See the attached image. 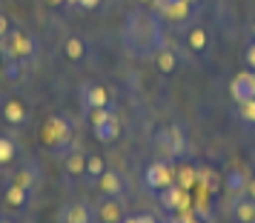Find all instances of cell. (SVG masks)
<instances>
[{"label": "cell", "instance_id": "obj_25", "mask_svg": "<svg viewBox=\"0 0 255 223\" xmlns=\"http://www.w3.org/2000/svg\"><path fill=\"white\" fill-rule=\"evenodd\" d=\"M244 186H247V177L238 175V172H232V175L227 177V189H230V192H244Z\"/></svg>", "mask_w": 255, "mask_h": 223}, {"label": "cell", "instance_id": "obj_10", "mask_svg": "<svg viewBox=\"0 0 255 223\" xmlns=\"http://www.w3.org/2000/svg\"><path fill=\"white\" fill-rule=\"evenodd\" d=\"M152 63H155V69L161 72V74H172L178 69V52H175L169 43H163L152 52Z\"/></svg>", "mask_w": 255, "mask_h": 223}, {"label": "cell", "instance_id": "obj_29", "mask_svg": "<svg viewBox=\"0 0 255 223\" xmlns=\"http://www.w3.org/2000/svg\"><path fill=\"white\" fill-rule=\"evenodd\" d=\"M101 3H104V0H81V9H86V12H95Z\"/></svg>", "mask_w": 255, "mask_h": 223}, {"label": "cell", "instance_id": "obj_19", "mask_svg": "<svg viewBox=\"0 0 255 223\" xmlns=\"http://www.w3.org/2000/svg\"><path fill=\"white\" fill-rule=\"evenodd\" d=\"M6 203L12 209H23L26 203H29V189L20 186V183H12V186L6 189Z\"/></svg>", "mask_w": 255, "mask_h": 223}, {"label": "cell", "instance_id": "obj_22", "mask_svg": "<svg viewBox=\"0 0 255 223\" xmlns=\"http://www.w3.org/2000/svg\"><path fill=\"white\" fill-rule=\"evenodd\" d=\"M14 154H17V146H14L12 138H0V166L12 163Z\"/></svg>", "mask_w": 255, "mask_h": 223}, {"label": "cell", "instance_id": "obj_1", "mask_svg": "<svg viewBox=\"0 0 255 223\" xmlns=\"http://www.w3.org/2000/svg\"><path fill=\"white\" fill-rule=\"evenodd\" d=\"M0 55L6 60H26L35 55V37L26 29H12L6 37H0Z\"/></svg>", "mask_w": 255, "mask_h": 223}, {"label": "cell", "instance_id": "obj_27", "mask_svg": "<svg viewBox=\"0 0 255 223\" xmlns=\"http://www.w3.org/2000/svg\"><path fill=\"white\" fill-rule=\"evenodd\" d=\"M244 37H247V40H255V14L244 23Z\"/></svg>", "mask_w": 255, "mask_h": 223}, {"label": "cell", "instance_id": "obj_36", "mask_svg": "<svg viewBox=\"0 0 255 223\" xmlns=\"http://www.w3.org/2000/svg\"><path fill=\"white\" fill-rule=\"evenodd\" d=\"M0 223H12V221H9V218H6V215H0Z\"/></svg>", "mask_w": 255, "mask_h": 223}, {"label": "cell", "instance_id": "obj_18", "mask_svg": "<svg viewBox=\"0 0 255 223\" xmlns=\"http://www.w3.org/2000/svg\"><path fill=\"white\" fill-rule=\"evenodd\" d=\"M232 115H235V120L241 123L244 129H255V97L244 100V103H235Z\"/></svg>", "mask_w": 255, "mask_h": 223}, {"label": "cell", "instance_id": "obj_37", "mask_svg": "<svg viewBox=\"0 0 255 223\" xmlns=\"http://www.w3.org/2000/svg\"><path fill=\"white\" fill-rule=\"evenodd\" d=\"M250 74H253V83H255V72H250Z\"/></svg>", "mask_w": 255, "mask_h": 223}, {"label": "cell", "instance_id": "obj_20", "mask_svg": "<svg viewBox=\"0 0 255 223\" xmlns=\"http://www.w3.org/2000/svg\"><path fill=\"white\" fill-rule=\"evenodd\" d=\"M195 180H198V169H192V166H186V163H178V169H175V183L178 186L189 189Z\"/></svg>", "mask_w": 255, "mask_h": 223}, {"label": "cell", "instance_id": "obj_16", "mask_svg": "<svg viewBox=\"0 0 255 223\" xmlns=\"http://www.w3.org/2000/svg\"><path fill=\"white\" fill-rule=\"evenodd\" d=\"M86 52H89V43H86L81 35H69L63 40V58L72 60V63H81V60L86 58Z\"/></svg>", "mask_w": 255, "mask_h": 223}, {"label": "cell", "instance_id": "obj_13", "mask_svg": "<svg viewBox=\"0 0 255 223\" xmlns=\"http://www.w3.org/2000/svg\"><path fill=\"white\" fill-rule=\"evenodd\" d=\"M95 183H98V189L104 192V198H121V195H124V177L118 175L115 169H106Z\"/></svg>", "mask_w": 255, "mask_h": 223}, {"label": "cell", "instance_id": "obj_32", "mask_svg": "<svg viewBox=\"0 0 255 223\" xmlns=\"http://www.w3.org/2000/svg\"><path fill=\"white\" fill-rule=\"evenodd\" d=\"M66 6H72V9H81V0H66Z\"/></svg>", "mask_w": 255, "mask_h": 223}, {"label": "cell", "instance_id": "obj_12", "mask_svg": "<svg viewBox=\"0 0 255 223\" xmlns=\"http://www.w3.org/2000/svg\"><path fill=\"white\" fill-rule=\"evenodd\" d=\"M95 209L89 203H66L60 212V223H92Z\"/></svg>", "mask_w": 255, "mask_h": 223}, {"label": "cell", "instance_id": "obj_28", "mask_svg": "<svg viewBox=\"0 0 255 223\" xmlns=\"http://www.w3.org/2000/svg\"><path fill=\"white\" fill-rule=\"evenodd\" d=\"M9 32H12V26H9V17L0 12V37H6Z\"/></svg>", "mask_w": 255, "mask_h": 223}, {"label": "cell", "instance_id": "obj_11", "mask_svg": "<svg viewBox=\"0 0 255 223\" xmlns=\"http://www.w3.org/2000/svg\"><path fill=\"white\" fill-rule=\"evenodd\" d=\"M92 132H95V138L101 143H112L121 138V120L109 112L104 120H98V123H92Z\"/></svg>", "mask_w": 255, "mask_h": 223}, {"label": "cell", "instance_id": "obj_8", "mask_svg": "<svg viewBox=\"0 0 255 223\" xmlns=\"http://www.w3.org/2000/svg\"><path fill=\"white\" fill-rule=\"evenodd\" d=\"M230 94H232V100H235V103H244V100L255 97L253 74H250V72H238V74L230 80Z\"/></svg>", "mask_w": 255, "mask_h": 223}, {"label": "cell", "instance_id": "obj_6", "mask_svg": "<svg viewBox=\"0 0 255 223\" xmlns=\"http://www.w3.org/2000/svg\"><path fill=\"white\" fill-rule=\"evenodd\" d=\"M95 218L101 223H121L127 218V209H124V200L121 198H104L98 206H95Z\"/></svg>", "mask_w": 255, "mask_h": 223}, {"label": "cell", "instance_id": "obj_38", "mask_svg": "<svg viewBox=\"0 0 255 223\" xmlns=\"http://www.w3.org/2000/svg\"><path fill=\"white\" fill-rule=\"evenodd\" d=\"M189 3H201V0H189Z\"/></svg>", "mask_w": 255, "mask_h": 223}, {"label": "cell", "instance_id": "obj_5", "mask_svg": "<svg viewBox=\"0 0 255 223\" xmlns=\"http://www.w3.org/2000/svg\"><path fill=\"white\" fill-rule=\"evenodd\" d=\"M143 180H146V186H149L152 192H158V195H161L163 189L175 186V166L166 163V160L149 163V166H146V172H143Z\"/></svg>", "mask_w": 255, "mask_h": 223}, {"label": "cell", "instance_id": "obj_34", "mask_svg": "<svg viewBox=\"0 0 255 223\" xmlns=\"http://www.w3.org/2000/svg\"><path fill=\"white\" fill-rule=\"evenodd\" d=\"M121 223H138V218H129V215H127V218H124Z\"/></svg>", "mask_w": 255, "mask_h": 223}, {"label": "cell", "instance_id": "obj_35", "mask_svg": "<svg viewBox=\"0 0 255 223\" xmlns=\"http://www.w3.org/2000/svg\"><path fill=\"white\" fill-rule=\"evenodd\" d=\"M135 3H143V6H155V0H135Z\"/></svg>", "mask_w": 255, "mask_h": 223}, {"label": "cell", "instance_id": "obj_21", "mask_svg": "<svg viewBox=\"0 0 255 223\" xmlns=\"http://www.w3.org/2000/svg\"><path fill=\"white\" fill-rule=\"evenodd\" d=\"M106 169H109V166H106V160L101 157V154H86V177L98 180Z\"/></svg>", "mask_w": 255, "mask_h": 223}, {"label": "cell", "instance_id": "obj_9", "mask_svg": "<svg viewBox=\"0 0 255 223\" xmlns=\"http://www.w3.org/2000/svg\"><path fill=\"white\" fill-rule=\"evenodd\" d=\"M189 189H181L178 183L175 186H169V189H163L161 195V206L163 209H169V212H186V203H189V195H186Z\"/></svg>", "mask_w": 255, "mask_h": 223}, {"label": "cell", "instance_id": "obj_14", "mask_svg": "<svg viewBox=\"0 0 255 223\" xmlns=\"http://www.w3.org/2000/svg\"><path fill=\"white\" fill-rule=\"evenodd\" d=\"M230 215H232V221L235 223H255V200L238 195V198L232 200Z\"/></svg>", "mask_w": 255, "mask_h": 223}, {"label": "cell", "instance_id": "obj_2", "mask_svg": "<svg viewBox=\"0 0 255 223\" xmlns=\"http://www.w3.org/2000/svg\"><path fill=\"white\" fill-rule=\"evenodd\" d=\"M155 143H158V149H161L169 160H181V157H186V152H189V143H186V135H184L181 126H163V129H158Z\"/></svg>", "mask_w": 255, "mask_h": 223}, {"label": "cell", "instance_id": "obj_26", "mask_svg": "<svg viewBox=\"0 0 255 223\" xmlns=\"http://www.w3.org/2000/svg\"><path fill=\"white\" fill-rule=\"evenodd\" d=\"M172 223H207V221H201L198 215H189V212H181V215H178Z\"/></svg>", "mask_w": 255, "mask_h": 223}, {"label": "cell", "instance_id": "obj_3", "mask_svg": "<svg viewBox=\"0 0 255 223\" xmlns=\"http://www.w3.org/2000/svg\"><path fill=\"white\" fill-rule=\"evenodd\" d=\"M184 46L189 49L192 58H207L209 49H212V37H209V29L201 20H192V23L184 29Z\"/></svg>", "mask_w": 255, "mask_h": 223}, {"label": "cell", "instance_id": "obj_17", "mask_svg": "<svg viewBox=\"0 0 255 223\" xmlns=\"http://www.w3.org/2000/svg\"><path fill=\"white\" fill-rule=\"evenodd\" d=\"M63 172L69 177H81V175H86V154L83 152H66L63 154Z\"/></svg>", "mask_w": 255, "mask_h": 223}, {"label": "cell", "instance_id": "obj_4", "mask_svg": "<svg viewBox=\"0 0 255 223\" xmlns=\"http://www.w3.org/2000/svg\"><path fill=\"white\" fill-rule=\"evenodd\" d=\"M40 138H43V143L49 146V152L60 154V146H66V143H69L72 129H69V123L60 118V115H55V118H49L46 123H43Z\"/></svg>", "mask_w": 255, "mask_h": 223}, {"label": "cell", "instance_id": "obj_7", "mask_svg": "<svg viewBox=\"0 0 255 223\" xmlns=\"http://www.w3.org/2000/svg\"><path fill=\"white\" fill-rule=\"evenodd\" d=\"M81 103L86 112H92V109H106L109 106V92H106L101 83H86L81 89Z\"/></svg>", "mask_w": 255, "mask_h": 223}, {"label": "cell", "instance_id": "obj_23", "mask_svg": "<svg viewBox=\"0 0 255 223\" xmlns=\"http://www.w3.org/2000/svg\"><path fill=\"white\" fill-rule=\"evenodd\" d=\"M3 77L9 83H14V80H20L23 77V60H6V69H3Z\"/></svg>", "mask_w": 255, "mask_h": 223}, {"label": "cell", "instance_id": "obj_24", "mask_svg": "<svg viewBox=\"0 0 255 223\" xmlns=\"http://www.w3.org/2000/svg\"><path fill=\"white\" fill-rule=\"evenodd\" d=\"M244 66L250 72H255V40H244V52H241Z\"/></svg>", "mask_w": 255, "mask_h": 223}, {"label": "cell", "instance_id": "obj_33", "mask_svg": "<svg viewBox=\"0 0 255 223\" xmlns=\"http://www.w3.org/2000/svg\"><path fill=\"white\" fill-rule=\"evenodd\" d=\"M66 0H46V6H63Z\"/></svg>", "mask_w": 255, "mask_h": 223}, {"label": "cell", "instance_id": "obj_15", "mask_svg": "<svg viewBox=\"0 0 255 223\" xmlns=\"http://www.w3.org/2000/svg\"><path fill=\"white\" fill-rule=\"evenodd\" d=\"M26 118H29V112H26L23 100H17V97H9V100L3 103V120H6L9 126H23Z\"/></svg>", "mask_w": 255, "mask_h": 223}, {"label": "cell", "instance_id": "obj_30", "mask_svg": "<svg viewBox=\"0 0 255 223\" xmlns=\"http://www.w3.org/2000/svg\"><path fill=\"white\" fill-rule=\"evenodd\" d=\"M241 195L244 198H250V200H255V180H247V186H244Z\"/></svg>", "mask_w": 255, "mask_h": 223}, {"label": "cell", "instance_id": "obj_31", "mask_svg": "<svg viewBox=\"0 0 255 223\" xmlns=\"http://www.w3.org/2000/svg\"><path fill=\"white\" fill-rule=\"evenodd\" d=\"M138 223H158V221H155L152 215H140V218H138Z\"/></svg>", "mask_w": 255, "mask_h": 223}]
</instances>
